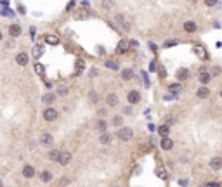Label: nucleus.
<instances>
[{
	"instance_id": "f257e3e1",
	"label": "nucleus",
	"mask_w": 222,
	"mask_h": 187,
	"mask_svg": "<svg viewBox=\"0 0 222 187\" xmlns=\"http://www.w3.org/2000/svg\"><path fill=\"white\" fill-rule=\"evenodd\" d=\"M132 135H134V132H132V128H128V127H123V128H120V130L116 132L118 140H121V142H127V140H130Z\"/></svg>"
},
{
	"instance_id": "f03ea898",
	"label": "nucleus",
	"mask_w": 222,
	"mask_h": 187,
	"mask_svg": "<svg viewBox=\"0 0 222 187\" xmlns=\"http://www.w3.org/2000/svg\"><path fill=\"white\" fill-rule=\"evenodd\" d=\"M57 116H59V113H57V109H54V108H47L45 111H44V118H45L47 121H56Z\"/></svg>"
},
{
	"instance_id": "7ed1b4c3",
	"label": "nucleus",
	"mask_w": 222,
	"mask_h": 187,
	"mask_svg": "<svg viewBox=\"0 0 222 187\" xmlns=\"http://www.w3.org/2000/svg\"><path fill=\"white\" fill-rule=\"evenodd\" d=\"M115 19H116V23L123 28V31H130V23H128V19L125 18L123 14H116V18H115Z\"/></svg>"
},
{
	"instance_id": "20e7f679",
	"label": "nucleus",
	"mask_w": 222,
	"mask_h": 187,
	"mask_svg": "<svg viewBox=\"0 0 222 187\" xmlns=\"http://www.w3.org/2000/svg\"><path fill=\"white\" fill-rule=\"evenodd\" d=\"M128 102H130V104H137V102L141 101V94L137 92V90H132V92H128Z\"/></svg>"
},
{
	"instance_id": "39448f33",
	"label": "nucleus",
	"mask_w": 222,
	"mask_h": 187,
	"mask_svg": "<svg viewBox=\"0 0 222 187\" xmlns=\"http://www.w3.org/2000/svg\"><path fill=\"white\" fill-rule=\"evenodd\" d=\"M52 142H54V139H52V135L50 134H42V137H40V144L42 146H52Z\"/></svg>"
},
{
	"instance_id": "423d86ee",
	"label": "nucleus",
	"mask_w": 222,
	"mask_h": 187,
	"mask_svg": "<svg viewBox=\"0 0 222 187\" xmlns=\"http://www.w3.org/2000/svg\"><path fill=\"white\" fill-rule=\"evenodd\" d=\"M160 147H162V149H165V151H170V149L173 147V140H172V139H168V137L162 139V142H160Z\"/></svg>"
},
{
	"instance_id": "0eeeda50",
	"label": "nucleus",
	"mask_w": 222,
	"mask_h": 187,
	"mask_svg": "<svg viewBox=\"0 0 222 187\" xmlns=\"http://www.w3.org/2000/svg\"><path fill=\"white\" fill-rule=\"evenodd\" d=\"M208 95H210V88H207V87H199L196 90V97H199V99H207Z\"/></svg>"
},
{
	"instance_id": "6e6552de",
	"label": "nucleus",
	"mask_w": 222,
	"mask_h": 187,
	"mask_svg": "<svg viewBox=\"0 0 222 187\" xmlns=\"http://www.w3.org/2000/svg\"><path fill=\"white\" fill-rule=\"evenodd\" d=\"M16 63L19 64V66H26L28 64V54L26 52H21L16 56Z\"/></svg>"
},
{
	"instance_id": "1a4fd4ad",
	"label": "nucleus",
	"mask_w": 222,
	"mask_h": 187,
	"mask_svg": "<svg viewBox=\"0 0 222 187\" xmlns=\"http://www.w3.org/2000/svg\"><path fill=\"white\" fill-rule=\"evenodd\" d=\"M70 161H71V153H68V151H64V153H61L59 161H57V163H61V165H68Z\"/></svg>"
},
{
	"instance_id": "9d476101",
	"label": "nucleus",
	"mask_w": 222,
	"mask_h": 187,
	"mask_svg": "<svg viewBox=\"0 0 222 187\" xmlns=\"http://www.w3.org/2000/svg\"><path fill=\"white\" fill-rule=\"evenodd\" d=\"M9 35H11L12 38L19 37V35H21V26H19V24H11V26H9Z\"/></svg>"
},
{
	"instance_id": "9b49d317",
	"label": "nucleus",
	"mask_w": 222,
	"mask_h": 187,
	"mask_svg": "<svg viewBox=\"0 0 222 187\" xmlns=\"http://www.w3.org/2000/svg\"><path fill=\"white\" fill-rule=\"evenodd\" d=\"M106 102H108V106H111V108H115V106L120 102V99H118L116 94H109L108 97H106Z\"/></svg>"
},
{
	"instance_id": "f8f14e48",
	"label": "nucleus",
	"mask_w": 222,
	"mask_h": 187,
	"mask_svg": "<svg viewBox=\"0 0 222 187\" xmlns=\"http://www.w3.org/2000/svg\"><path fill=\"white\" fill-rule=\"evenodd\" d=\"M106 128H108V121L104 120V118H101V120H97V123H96V130L101 132V134H104Z\"/></svg>"
},
{
	"instance_id": "ddd939ff",
	"label": "nucleus",
	"mask_w": 222,
	"mask_h": 187,
	"mask_svg": "<svg viewBox=\"0 0 222 187\" xmlns=\"http://www.w3.org/2000/svg\"><path fill=\"white\" fill-rule=\"evenodd\" d=\"M188 78H189V69L182 68V69L177 71V80H179V82H184V80H188Z\"/></svg>"
},
{
	"instance_id": "4468645a",
	"label": "nucleus",
	"mask_w": 222,
	"mask_h": 187,
	"mask_svg": "<svg viewBox=\"0 0 222 187\" xmlns=\"http://www.w3.org/2000/svg\"><path fill=\"white\" fill-rule=\"evenodd\" d=\"M23 175L26 177V179H33V177H35V168L31 165H26L23 168Z\"/></svg>"
},
{
	"instance_id": "2eb2a0df",
	"label": "nucleus",
	"mask_w": 222,
	"mask_h": 187,
	"mask_svg": "<svg viewBox=\"0 0 222 187\" xmlns=\"http://www.w3.org/2000/svg\"><path fill=\"white\" fill-rule=\"evenodd\" d=\"M210 168H212V170H220V168H222V159H220V158H212Z\"/></svg>"
},
{
	"instance_id": "dca6fc26",
	"label": "nucleus",
	"mask_w": 222,
	"mask_h": 187,
	"mask_svg": "<svg viewBox=\"0 0 222 187\" xmlns=\"http://www.w3.org/2000/svg\"><path fill=\"white\" fill-rule=\"evenodd\" d=\"M132 76H134V71H132L130 68H125L123 71H121V80H125V82L132 80Z\"/></svg>"
},
{
	"instance_id": "f3484780",
	"label": "nucleus",
	"mask_w": 222,
	"mask_h": 187,
	"mask_svg": "<svg viewBox=\"0 0 222 187\" xmlns=\"http://www.w3.org/2000/svg\"><path fill=\"white\" fill-rule=\"evenodd\" d=\"M212 80V75L210 73H207V71H203V73H199V83H203V85H207L208 82Z\"/></svg>"
},
{
	"instance_id": "a211bd4d",
	"label": "nucleus",
	"mask_w": 222,
	"mask_h": 187,
	"mask_svg": "<svg viewBox=\"0 0 222 187\" xmlns=\"http://www.w3.org/2000/svg\"><path fill=\"white\" fill-rule=\"evenodd\" d=\"M42 101L45 102V104H52V102L56 101V94H52V92L45 94V95H44V97H42Z\"/></svg>"
},
{
	"instance_id": "6ab92c4d",
	"label": "nucleus",
	"mask_w": 222,
	"mask_h": 187,
	"mask_svg": "<svg viewBox=\"0 0 222 187\" xmlns=\"http://www.w3.org/2000/svg\"><path fill=\"white\" fill-rule=\"evenodd\" d=\"M40 180L42 182H50V180H52V173H50L49 170H44V172L40 173Z\"/></svg>"
},
{
	"instance_id": "aec40b11",
	"label": "nucleus",
	"mask_w": 222,
	"mask_h": 187,
	"mask_svg": "<svg viewBox=\"0 0 222 187\" xmlns=\"http://www.w3.org/2000/svg\"><path fill=\"white\" fill-rule=\"evenodd\" d=\"M99 142H101V144H104V146H108V144L111 142V135H109L108 132L101 134V137H99Z\"/></svg>"
},
{
	"instance_id": "412c9836",
	"label": "nucleus",
	"mask_w": 222,
	"mask_h": 187,
	"mask_svg": "<svg viewBox=\"0 0 222 187\" xmlns=\"http://www.w3.org/2000/svg\"><path fill=\"white\" fill-rule=\"evenodd\" d=\"M184 30L188 31V33H194V31H196V24L193 21H186L184 23Z\"/></svg>"
},
{
	"instance_id": "4be33fe9",
	"label": "nucleus",
	"mask_w": 222,
	"mask_h": 187,
	"mask_svg": "<svg viewBox=\"0 0 222 187\" xmlns=\"http://www.w3.org/2000/svg\"><path fill=\"white\" fill-rule=\"evenodd\" d=\"M158 132H160V135L165 139V137H168V134H170V127L168 125H162V127L158 128Z\"/></svg>"
},
{
	"instance_id": "5701e85b",
	"label": "nucleus",
	"mask_w": 222,
	"mask_h": 187,
	"mask_svg": "<svg viewBox=\"0 0 222 187\" xmlns=\"http://www.w3.org/2000/svg\"><path fill=\"white\" fill-rule=\"evenodd\" d=\"M59 156H61V151H57V149H52L49 153V159L50 161H59Z\"/></svg>"
},
{
	"instance_id": "b1692460",
	"label": "nucleus",
	"mask_w": 222,
	"mask_h": 187,
	"mask_svg": "<svg viewBox=\"0 0 222 187\" xmlns=\"http://www.w3.org/2000/svg\"><path fill=\"white\" fill-rule=\"evenodd\" d=\"M113 0H101V7L102 9H106V11H111L113 9Z\"/></svg>"
},
{
	"instance_id": "393cba45",
	"label": "nucleus",
	"mask_w": 222,
	"mask_h": 187,
	"mask_svg": "<svg viewBox=\"0 0 222 187\" xmlns=\"http://www.w3.org/2000/svg\"><path fill=\"white\" fill-rule=\"evenodd\" d=\"M45 42H47V43H50V45H56V43H59V38H57L56 35H47Z\"/></svg>"
},
{
	"instance_id": "a878e982",
	"label": "nucleus",
	"mask_w": 222,
	"mask_h": 187,
	"mask_svg": "<svg viewBox=\"0 0 222 187\" xmlns=\"http://www.w3.org/2000/svg\"><path fill=\"white\" fill-rule=\"evenodd\" d=\"M75 18L76 19H87V18H89V12H87L85 9H80V11H76Z\"/></svg>"
},
{
	"instance_id": "bb28decb",
	"label": "nucleus",
	"mask_w": 222,
	"mask_h": 187,
	"mask_svg": "<svg viewBox=\"0 0 222 187\" xmlns=\"http://www.w3.org/2000/svg\"><path fill=\"white\" fill-rule=\"evenodd\" d=\"M35 71H37L38 75H44V71H45V68H44V64L37 63V64H35Z\"/></svg>"
},
{
	"instance_id": "cd10ccee",
	"label": "nucleus",
	"mask_w": 222,
	"mask_h": 187,
	"mask_svg": "<svg viewBox=\"0 0 222 187\" xmlns=\"http://www.w3.org/2000/svg\"><path fill=\"white\" fill-rule=\"evenodd\" d=\"M57 94H59V95H66V94H68V87L61 85L59 88H57Z\"/></svg>"
},
{
	"instance_id": "c85d7f7f",
	"label": "nucleus",
	"mask_w": 222,
	"mask_h": 187,
	"mask_svg": "<svg viewBox=\"0 0 222 187\" xmlns=\"http://www.w3.org/2000/svg\"><path fill=\"white\" fill-rule=\"evenodd\" d=\"M89 99H90V102H97V99H99L97 92H90L89 94Z\"/></svg>"
},
{
	"instance_id": "c756f323",
	"label": "nucleus",
	"mask_w": 222,
	"mask_h": 187,
	"mask_svg": "<svg viewBox=\"0 0 222 187\" xmlns=\"http://www.w3.org/2000/svg\"><path fill=\"white\" fill-rule=\"evenodd\" d=\"M121 123H123V118H121V116H115L113 118V125L118 127V125H121Z\"/></svg>"
},
{
	"instance_id": "7c9ffc66",
	"label": "nucleus",
	"mask_w": 222,
	"mask_h": 187,
	"mask_svg": "<svg viewBox=\"0 0 222 187\" xmlns=\"http://www.w3.org/2000/svg\"><path fill=\"white\" fill-rule=\"evenodd\" d=\"M127 45H128L127 40H121L120 42V52H125V50H127Z\"/></svg>"
},
{
	"instance_id": "2f4dec72",
	"label": "nucleus",
	"mask_w": 222,
	"mask_h": 187,
	"mask_svg": "<svg viewBox=\"0 0 222 187\" xmlns=\"http://www.w3.org/2000/svg\"><path fill=\"white\" fill-rule=\"evenodd\" d=\"M106 66L111 68V69H118V64H116V63H113V61H108V63H106Z\"/></svg>"
},
{
	"instance_id": "473e14b6",
	"label": "nucleus",
	"mask_w": 222,
	"mask_h": 187,
	"mask_svg": "<svg viewBox=\"0 0 222 187\" xmlns=\"http://www.w3.org/2000/svg\"><path fill=\"white\" fill-rule=\"evenodd\" d=\"M215 4H217V0H205V5H207V7H214Z\"/></svg>"
},
{
	"instance_id": "72a5a7b5",
	"label": "nucleus",
	"mask_w": 222,
	"mask_h": 187,
	"mask_svg": "<svg viewBox=\"0 0 222 187\" xmlns=\"http://www.w3.org/2000/svg\"><path fill=\"white\" fill-rule=\"evenodd\" d=\"M68 182H70V180L66 179V177H64V179H61V180H59V185H61V187H64V185H66Z\"/></svg>"
},
{
	"instance_id": "f704fd0d",
	"label": "nucleus",
	"mask_w": 222,
	"mask_h": 187,
	"mask_svg": "<svg viewBox=\"0 0 222 187\" xmlns=\"http://www.w3.org/2000/svg\"><path fill=\"white\" fill-rule=\"evenodd\" d=\"M170 88L177 92V90H181V85H179V83H175V85H173V83H172V85H170Z\"/></svg>"
},
{
	"instance_id": "c9c22d12",
	"label": "nucleus",
	"mask_w": 222,
	"mask_h": 187,
	"mask_svg": "<svg viewBox=\"0 0 222 187\" xmlns=\"http://www.w3.org/2000/svg\"><path fill=\"white\" fill-rule=\"evenodd\" d=\"M177 42L175 40H168V42H165V47H172V45H175Z\"/></svg>"
},
{
	"instance_id": "e433bc0d",
	"label": "nucleus",
	"mask_w": 222,
	"mask_h": 187,
	"mask_svg": "<svg viewBox=\"0 0 222 187\" xmlns=\"http://www.w3.org/2000/svg\"><path fill=\"white\" fill-rule=\"evenodd\" d=\"M5 47H7V49H14V42H12V40H9L7 43H5Z\"/></svg>"
},
{
	"instance_id": "4c0bfd02",
	"label": "nucleus",
	"mask_w": 222,
	"mask_h": 187,
	"mask_svg": "<svg viewBox=\"0 0 222 187\" xmlns=\"http://www.w3.org/2000/svg\"><path fill=\"white\" fill-rule=\"evenodd\" d=\"M33 56H37V57H38V56H42V49H37V50L33 49Z\"/></svg>"
},
{
	"instance_id": "58836bf2",
	"label": "nucleus",
	"mask_w": 222,
	"mask_h": 187,
	"mask_svg": "<svg viewBox=\"0 0 222 187\" xmlns=\"http://www.w3.org/2000/svg\"><path fill=\"white\" fill-rule=\"evenodd\" d=\"M207 187H219V184L217 182H210V184H207Z\"/></svg>"
},
{
	"instance_id": "ea45409f",
	"label": "nucleus",
	"mask_w": 222,
	"mask_h": 187,
	"mask_svg": "<svg viewBox=\"0 0 222 187\" xmlns=\"http://www.w3.org/2000/svg\"><path fill=\"white\" fill-rule=\"evenodd\" d=\"M82 69H83V63H82V61H78V71H82Z\"/></svg>"
},
{
	"instance_id": "a19ab883",
	"label": "nucleus",
	"mask_w": 222,
	"mask_h": 187,
	"mask_svg": "<svg viewBox=\"0 0 222 187\" xmlns=\"http://www.w3.org/2000/svg\"><path fill=\"white\" fill-rule=\"evenodd\" d=\"M99 116H106V109H99Z\"/></svg>"
},
{
	"instance_id": "79ce46f5",
	"label": "nucleus",
	"mask_w": 222,
	"mask_h": 187,
	"mask_svg": "<svg viewBox=\"0 0 222 187\" xmlns=\"http://www.w3.org/2000/svg\"><path fill=\"white\" fill-rule=\"evenodd\" d=\"M220 73V68H214V75H219Z\"/></svg>"
},
{
	"instance_id": "37998d69",
	"label": "nucleus",
	"mask_w": 222,
	"mask_h": 187,
	"mask_svg": "<svg viewBox=\"0 0 222 187\" xmlns=\"http://www.w3.org/2000/svg\"><path fill=\"white\" fill-rule=\"evenodd\" d=\"M0 40H2V31H0Z\"/></svg>"
},
{
	"instance_id": "c03bdc74",
	"label": "nucleus",
	"mask_w": 222,
	"mask_h": 187,
	"mask_svg": "<svg viewBox=\"0 0 222 187\" xmlns=\"http://www.w3.org/2000/svg\"><path fill=\"white\" fill-rule=\"evenodd\" d=\"M191 2H198V0H191Z\"/></svg>"
},
{
	"instance_id": "a18cd8bd",
	"label": "nucleus",
	"mask_w": 222,
	"mask_h": 187,
	"mask_svg": "<svg viewBox=\"0 0 222 187\" xmlns=\"http://www.w3.org/2000/svg\"><path fill=\"white\" fill-rule=\"evenodd\" d=\"M0 187H2V180H0Z\"/></svg>"
},
{
	"instance_id": "49530a36",
	"label": "nucleus",
	"mask_w": 222,
	"mask_h": 187,
	"mask_svg": "<svg viewBox=\"0 0 222 187\" xmlns=\"http://www.w3.org/2000/svg\"><path fill=\"white\" fill-rule=\"evenodd\" d=\"M220 97H222V90H220Z\"/></svg>"
}]
</instances>
